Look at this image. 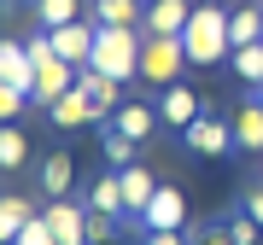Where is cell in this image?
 Returning <instances> with one entry per match:
<instances>
[{"instance_id": "obj_20", "label": "cell", "mask_w": 263, "mask_h": 245, "mask_svg": "<svg viewBox=\"0 0 263 245\" xmlns=\"http://www.w3.org/2000/svg\"><path fill=\"white\" fill-rule=\"evenodd\" d=\"M88 210H100V216H129V205H123V181L117 175H100L94 193H88Z\"/></svg>"}, {"instance_id": "obj_26", "label": "cell", "mask_w": 263, "mask_h": 245, "mask_svg": "<svg viewBox=\"0 0 263 245\" xmlns=\"http://www.w3.org/2000/svg\"><path fill=\"white\" fill-rule=\"evenodd\" d=\"M105 158H111L117 170H129V164H135V140H129V134H117V129H105Z\"/></svg>"}, {"instance_id": "obj_17", "label": "cell", "mask_w": 263, "mask_h": 245, "mask_svg": "<svg viewBox=\"0 0 263 245\" xmlns=\"http://www.w3.org/2000/svg\"><path fill=\"white\" fill-rule=\"evenodd\" d=\"M29 222H35V205L18 198V193H0V245H12Z\"/></svg>"}, {"instance_id": "obj_27", "label": "cell", "mask_w": 263, "mask_h": 245, "mask_svg": "<svg viewBox=\"0 0 263 245\" xmlns=\"http://www.w3.org/2000/svg\"><path fill=\"white\" fill-rule=\"evenodd\" d=\"M187 245H234V234H228V222H205L187 234Z\"/></svg>"}, {"instance_id": "obj_5", "label": "cell", "mask_w": 263, "mask_h": 245, "mask_svg": "<svg viewBox=\"0 0 263 245\" xmlns=\"http://www.w3.org/2000/svg\"><path fill=\"white\" fill-rule=\"evenodd\" d=\"M181 222H187V198H181L176 187H158V193H152V205L135 216L141 234H181Z\"/></svg>"}, {"instance_id": "obj_11", "label": "cell", "mask_w": 263, "mask_h": 245, "mask_svg": "<svg viewBox=\"0 0 263 245\" xmlns=\"http://www.w3.org/2000/svg\"><path fill=\"white\" fill-rule=\"evenodd\" d=\"M158 117H164V122H176V129H193V122L205 117V99H199L187 82H176V88H164V99H158Z\"/></svg>"}, {"instance_id": "obj_1", "label": "cell", "mask_w": 263, "mask_h": 245, "mask_svg": "<svg viewBox=\"0 0 263 245\" xmlns=\"http://www.w3.org/2000/svg\"><path fill=\"white\" fill-rule=\"evenodd\" d=\"M141 41H146V29L100 24V35H94V58H88V65L105 70V76H117V82H141Z\"/></svg>"}, {"instance_id": "obj_8", "label": "cell", "mask_w": 263, "mask_h": 245, "mask_svg": "<svg viewBox=\"0 0 263 245\" xmlns=\"http://www.w3.org/2000/svg\"><path fill=\"white\" fill-rule=\"evenodd\" d=\"M0 82L18 88V94H35V58L24 41H0Z\"/></svg>"}, {"instance_id": "obj_3", "label": "cell", "mask_w": 263, "mask_h": 245, "mask_svg": "<svg viewBox=\"0 0 263 245\" xmlns=\"http://www.w3.org/2000/svg\"><path fill=\"white\" fill-rule=\"evenodd\" d=\"M24 47H29V58H35V94H29V105H41V111H47L59 94H70V88H76V65H65V58L53 53V35H47V29H41V35H29Z\"/></svg>"}, {"instance_id": "obj_13", "label": "cell", "mask_w": 263, "mask_h": 245, "mask_svg": "<svg viewBox=\"0 0 263 245\" xmlns=\"http://www.w3.org/2000/svg\"><path fill=\"white\" fill-rule=\"evenodd\" d=\"M111 129H117V134H129L135 146L152 140V129H158V105H141V99L117 105V111H111Z\"/></svg>"}, {"instance_id": "obj_14", "label": "cell", "mask_w": 263, "mask_h": 245, "mask_svg": "<svg viewBox=\"0 0 263 245\" xmlns=\"http://www.w3.org/2000/svg\"><path fill=\"white\" fill-rule=\"evenodd\" d=\"M117 181H123V205H129V216H141V210L152 205V193H158V181H152L146 164H129V170H117Z\"/></svg>"}, {"instance_id": "obj_12", "label": "cell", "mask_w": 263, "mask_h": 245, "mask_svg": "<svg viewBox=\"0 0 263 245\" xmlns=\"http://www.w3.org/2000/svg\"><path fill=\"white\" fill-rule=\"evenodd\" d=\"M76 88L94 99V111H100V117L123 105V82H117V76H105V70H94V65H82V70H76Z\"/></svg>"}, {"instance_id": "obj_16", "label": "cell", "mask_w": 263, "mask_h": 245, "mask_svg": "<svg viewBox=\"0 0 263 245\" xmlns=\"http://www.w3.org/2000/svg\"><path fill=\"white\" fill-rule=\"evenodd\" d=\"M47 117L59 122V129H82V122H88V117H100V111H94V99H88L82 88H70V94H59V99L47 105Z\"/></svg>"}, {"instance_id": "obj_33", "label": "cell", "mask_w": 263, "mask_h": 245, "mask_svg": "<svg viewBox=\"0 0 263 245\" xmlns=\"http://www.w3.org/2000/svg\"><path fill=\"white\" fill-rule=\"evenodd\" d=\"M252 99H257V105H263V88H257V94H252Z\"/></svg>"}, {"instance_id": "obj_10", "label": "cell", "mask_w": 263, "mask_h": 245, "mask_svg": "<svg viewBox=\"0 0 263 245\" xmlns=\"http://www.w3.org/2000/svg\"><path fill=\"white\" fill-rule=\"evenodd\" d=\"M181 134H187V146L199 158H222V152L234 146V122H222V117H199L193 129H181Z\"/></svg>"}, {"instance_id": "obj_21", "label": "cell", "mask_w": 263, "mask_h": 245, "mask_svg": "<svg viewBox=\"0 0 263 245\" xmlns=\"http://www.w3.org/2000/svg\"><path fill=\"white\" fill-rule=\"evenodd\" d=\"M228 41H234V47L263 41V6H240V12H228Z\"/></svg>"}, {"instance_id": "obj_4", "label": "cell", "mask_w": 263, "mask_h": 245, "mask_svg": "<svg viewBox=\"0 0 263 245\" xmlns=\"http://www.w3.org/2000/svg\"><path fill=\"white\" fill-rule=\"evenodd\" d=\"M181 65H187L181 35H146V41H141V82L176 88V82H181Z\"/></svg>"}, {"instance_id": "obj_7", "label": "cell", "mask_w": 263, "mask_h": 245, "mask_svg": "<svg viewBox=\"0 0 263 245\" xmlns=\"http://www.w3.org/2000/svg\"><path fill=\"white\" fill-rule=\"evenodd\" d=\"M41 216H47V228L59 234V245H88V210L82 205L53 198V205H41Z\"/></svg>"}, {"instance_id": "obj_22", "label": "cell", "mask_w": 263, "mask_h": 245, "mask_svg": "<svg viewBox=\"0 0 263 245\" xmlns=\"http://www.w3.org/2000/svg\"><path fill=\"white\" fill-rule=\"evenodd\" d=\"M228 65H234V76L246 88H263V41H252V47H234L228 53Z\"/></svg>"}, {"instance_id": "obj_15", "label": "cell", "mask_w": 263, "mask_h": 245, "mask_svg": "<svg viewBox=\"0 0 263 245\" xmlns=\"http://www.w3.org/2000/svg\"><path fill=\"white\" fill-rule=\"evenodd\" d=\"M88 18H94V24H117V29H141L146 0H94V6H88Z\"/></svg>"}, {"instance_id": "obj_18", "label": "cell", "mask_w": 263, "mask_h": 245, "mask_svg": "<svg viewBox=\"0 0 263 245\" xmlns=\"http://www.w3.org/2000/svg\"><path fill=\"white\" fill-rule=\"evenodd\" d=\"M70 175H76L70 152H47V158H41V193H47V198H65L70 193Z\"/></svg>"}, {"instance_id": "obj_6", "label": "cell", "mask_w": 263, "mask_h": 245, "mask_svg": "<svg viewBox=\"0 0 263 245\" xmlns=\"http://www.w3.org/2000/svg\"><path fill=\"white\" fill-rule=\"evenodd\" d=\"M47 35H53V53L65 58V65H76V70H82L88 58H94V35H100V24H94V18H76V24L47 29Z\"/></svg>"}, {"instance_id": "obj_29", "label": "cell", "mask_w": 263, "mask_h": 245, "mask_svg": "<svg viewBox=\"0 0 263 245\" xmlns=\"http://www.w3.org/2000/svg\"><path fill=\"white\" fill-rule=\"evenodd\" d=\"M12 245H59V234L47 228V216H35V222H29V228H24V234L12 239Z\"/></svg>"}, {"instance_id": "obj_30", "label": "cell", "mask_w": 263, "mask_h": 245, "mask_svg": "<svg viewBox=\"0 0 263 245\" xmlns=\"http://www.w3.org/2000/svg\"><path fill=\"white\" fill-rule=\"evenodd\" d=\"M24 105H29V94H18V88H6V82H0V122H12Z\"/></svg>"}, {"instance_id": "obj_23", "label": "cell", "mask_w": 263, "mask_h": 245, "mask_svg": "<svg viewBox=\"0 0 263 245\" xmlns=\"http://www.w3.org/2000/svg\"><path fill=\"white\" fill-rule=\"evenodd\" d=\"M76 18H82V0H35V24H41V29L76 24Z\"/></svg>"}, {"instance_id": "obj_9", "label": "cell", "mask_w": 263, "mask_h": 245, "mask_svg": "<svg viewBox=\"0 0 263 245\" xmlns=\"http://www.w3.org/2000/svg\"><path fill=\"white\" fill-rule=\"evenodd\" d=\"M187 18H193V0H146L141 29H146V35H181Z\"/></svg>"}, {"instance_id": "obj_2", "label": "cell", "mask_w": 263, "mask_h": 245, "mask_svg": "<svg viewBox=\"0 0 263 245\" xmlns=\"http://www.w3.org/2000/svg\"><path fill=\"white\" fill-rule=\"evenodd\" d=\"M181 47H187V65H222L234 53L228 41V12L222 6H193L187 29H181Z\"/></svg>"}, {"instance_id": "obj_25", "label": "cell", "mask_w": 263, "mask_h": 245, "mask_svg": "<svg viewBox=\"0 0 263 245\" xmlns=\"http://www.w3.org/2000/svg\"><path fill=\"white\" fill-rule=\"evenodd\" d=\"M228 234H234V245H257V234H263V222L252 216V210H234V216H228Z\"/></svg>"}, {"instance_id": "obj_31", "label": "cell", "mask_w": 263, "mask_h": 245, "mask_svg": "<svg viewBox=\"0 0 263 245\" xmlns=\"http://www.w3.org/2000/svg\"><path fill=\"white\" fill-rule=\"evenodd\" d=\"M141 245H187L181 234H141Z\"/></svg>"}, {"instance_id": "obj_28", "label": "cell", "mask_w": 263, "mask_h": 245, "mask_svg": "<svg viewBox=\"0 0 263 245\" xmlns=\"http://www.w3.org/2000/svg\"><path fill=\"white\" fill-rule=\"evenodd\" d=\"M117 239V216H100V210H88V245H105Z\"/></svg>"}, {"instance_id": "obj_24", "label": "cell", "mask_w": 263, "mask_h": 245, "mask_svg": "<svg viewBox=\"0 0 263 245\" xmlns=\"http://www.w3.org/2000/svg\"><path fill=\"white\" fill-rule=\"evenodd\" d=\"M24 158H29V140H24V129L0 122V170H24Z\"/></svg>"}, {"instance_id": "obj_19", "label": "cell", "mask_w": 263, "mask_h": 245, "mask_svg": "<svg viewBox=\"0 0 263 245\" xmlns=\"http://www.w3.org/2000/svg\"><path fill=\"white\" fill-rule=\"evenodd\" d=\"M234 146L263 152V105H257V99H246L240 111H234Z\"/></svg>"}, {"instance_id": "obj_32", "label": "cell", "mask_w": 263, "mask_h": 245, "mask_svg": "<svg viewBox=\"0 0 263 245\" xmlns=\"http://www.w3.org/2000/svg\"><path fill=\"white\" fill-rule=\"evenodd\" d=\"M246 210H252V216H257V222H263V187H257V193H252V198H246Z\"/></svg>"}]
</instances>
